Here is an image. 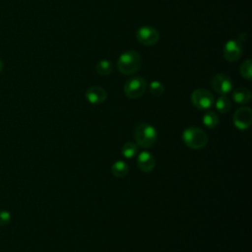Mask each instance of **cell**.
I'll return each mask as SVG.
<instances>
[{
  "mask_svg": "<svg viewBox=\"0 0 252 252\" xmlns=\"http://www.w3.org/2000/svg\"><path fill=\"white\" fill-rule=\"evenodd\" d=\"M11 220V214L7 211H0V226L6 225Z\"/></svg>",
  "mask_w": 252,
  "mask_h": 252,
  "instance_id": "20",
  "label": "cell"
},
{
  "mask_svg": "<svg viewBox=\"0 0 252 252\" xmlns=\"http://www.w3.org/2000/svg\"><path fill=\"white\" fill-rule=\"evenodd\" d=\"M239 72H240V75L246 79V80H250L251 77H252V61L250 59H247L245 60L240 68H239Z\"/></svg>",
  "mask_w": 252,
  "mask_h": 252,
  "instance_id": "18",
  "label": "cell"
},
{
  "mask_svg": "<svg viewBox=\"0 0 252 252\" xmlns=\"http://www.w3.org/2000/svg\"><path fill=\"white\" fill-rule=\"evenodd\" d=\"M147 89V82L142 77H132L124 85V94L127 97L135 99L142 96Z\"/></svg>",
  "mask_w": 252,
  "mask_h": 252,
  "instance_id": "4",
  "label": "cell"
},
{
  "mask_svg": "<svg viewBox=\"0 0 252 252\" xmlns=\"http://www.w3.org/2000/svg\"><path fill=\"white\" fill-rule=\"evenodd\" d=\"M230 100L225 96V94H220L216 101V108L220 113H225L230 109Z\"/></svg>",
  "mask_w": 252,
  "mask_h": 252,
  "instance_id": "16",
  "label": "cell"
},
{
  "mask_svg": "<svg viewBox=\"0 0 252 252\" xmlns=\"http://www.w3.org/2000/svg\"><path fill=\"white\" fill-rule=\"evenodd\" d=\"M136 37L141 44L145 46H152L158 41L159 34L155 28L151 26H143L137 30Z\"/></svg>",
  "mask_w": 252,
  "mask_h": 252,
  "instance_id": "6",
  "label": "cell"
},
{
  "mask_svg": "<svg viewBox=\"0 0 252 252\" xmlns=\"http://www.w3.org/2000/svg\"><path fill=\"white\" fill-rule=\"evenodd\" d=\"M121 154L126 158H132L138 154V146L133 142L125 143L121 148Z\"/></svg>",
  "mask_w": 252,
  "mask_h": 252,
  "instance_id": "15",
  "label": "cell"
},
{
  "mask_svg": "<svg viewBox=\"0 0 252 252\" xmlns=\"http://www.w3.org/2000/svg\"><path fill=\"white\" fill-rule=\"evenodd\" d=\"M232 98L236 103L245 104L250 101L251 93L247 88H243V87L237 88L232 94Z\"/></svg>",
  "mask_w": 252,
  "mask_h": 252,
  "instance_id": "12",
  "label": "cell"
},
{
  "mask_svg": "<svg viewBox=\"0 0 252 252\" xmlns=\"http://www.w3.org/2000/svg\"><path fill=\"white\" fill-rule=\"evenodd\" d=\"M137 165L143 172H151L156 166V159L149 152H142L138 156Z\"/></svg>",
  "mask_w": 252,
  "mask_h": 252,
  "instance_id": "11",
  "label": "cell"
},
{
  "mask_svg": "<svg viewBox=\"0 0 252 252\" xmlns=\"http://www.w3.org/2000/svg\"><path fill=\"white\" fill-rule=\"evenodd\" d=\"M142 64L140 54L135 50H128L120 54L117 59V69L123 75H132L136 73Z\"/></svg>",
  "mask_w": 252,
  "mask_h": 252,
  "instance_id": "2",
  "label": "cell"
},
{
  "mask_svg": "<svg viewBox=\"0 0 252 252\" xmlns=\"http://www.w3.org/2000/svg\"><path fill=\"white\" fill-rule=\"evenodd\" d=\"M129 172V165L124 160H116L111 166V173L115 177L122 178Z\"/></svg>",
  "mask_w": 252,
  "mask_h": 252,
  "instance_id": "13",
  "label": "cell"
},
{
  "mask_svg": "<svg viewBox=\"0 0 252 252\" xmlns=\"http://www.w3.org/2000/svg\"><path fill=\"white\" fill-rule=\"evenodd\" d=\"M242 45L239 40L230 39L225 42L223 46V57L228 62H234L238 60L242 54Z\"/></svg>",
  "mask_w": 252,
  "mask_h": 252,
  "instance_id": "9",
  "label": "cell"
},
{
  "mask_svg": "<svg viewBox=\"0 0 252 252\" xmlns=\"http://www.w3.org/2000/svg\"><path fill=\"white\" fill-rule=\"evenodd\" d=\"M203 123L208 128H215L219 123V116L213 111H208L203 116Z\"/></svg>",
  "mask_w": 252,
  "mask_h": 252,
  "instance_id": "17",
  "label": "cell"
},
{
  "mask_svg": "<svg viewBox=\"0 0 252 252\" xmlns=\"http://www.w3.org/2000/svg\"><path fill=\"white\" fill-rule=\"evenodd\" d=\"M134 137L137 146L147 149L156 144L158 140V133L153 125L146 122H140L134 128Z\"/></svg>",
  "mask_w": 252,
  "mask_h": 252,
  "instance_id": "1",
  "label": "cell"
},
{
  "mask_svg": "<svg viewBox=\"0 0 252 252\" xmlns=\"http://www.w3.org/2000/svg\"><path fill=\"white\" fill-rule=\"evenodd\" d=\"M184 144L194 150H199L207 145V134L198 127H188L182 133Z\"/></svg>",
  "mask_w": 252,
  "mask_h": 252,
  "instance_id": "3",
  "label": "cell"
},
{
  "mask_svg": "<svg viewBox=\"0 0 252 252\" xmlns=\"http://www.w3.org/2000/svg\"><path fill=\"white\" fill-rule=\"evenodd\" d=\"M211 86L216 93L220 94H226L232 89V81L228 76L219 73L212 78Z\"/></svg>",
  "mask_w": 252,
  "mask_h": 252,
  "instance_id": "7",
  "label": "cell"
},
{
  "mask_svg": "<svg viewBox=\"0 0 252 252\" xmlns=\"http://www.w3.org/2000/svg\"><path fill=\"white\" fill-rule=\"evenodd\" d=\"M95 71L100 76H107L113 71V63L110 60H99L95 65Z\"/></svg>",
  "mask_w": 252,
  "mask_h": 252,
  "instance_id": "14",
  "label": "cell"
},
{
  "mask_svg": "<svg viewBox=\"0 0 252 252\" xmlns=\"http://www.w3.org/2000/svg\"><path fill=\"white\" fill-rule=\"evenodd\" d=\"M252 122V111L247 106L239 107L233 115V124L239 130H246Z\"/></svg>",
  "mask_w": 252,
  "mask_h": 252,
  "instance_id": "8",
  "label": "cell"
},
{
  "mask_svg": "<svg viewBox=\"0 0 252 252\" xmlns=\"http://www.w3.org/2000/svg\"><path fill=\"white\" fill-rule=\"evenodd\" d=\"M191 101L198 109H208L214 104V95L206 89H196L191 94Z\"/></svg>",
  "mask_w": 252,
  "mask_h": 252,
  "instance_id": "5",
  "label": "cell"
},
{
  "mask_svg": "<svg viewBox=\"0 0 252 252\" xmlns=\"http://www.w3.org/2000/svg\"><path fill=\"white\" fill-rule=\"evenodd\" d=\"M2 70H3V62H2V60L0 59V73L2 72Z\"/></svg>",
  "mask_w": 252,
  "mask_h": 252,
  "instance_id": "21",
  "label": "cell"
},
{
  "mask_svg": "<svg viewBox=\"0 0 252 252\" xmlns=\"http://www.w3.org/2000/svg\"><path fill=\"white\" fill-rule=\"evenodd\" d=\"M150 93L155 96H160L164 92V86L159 81H153L150 84Z\"/></svg>",
  "mask_w": 252,
  "mask_h": 252,
  "instance_id": "19",
  "label": "cell"
},
{
  "mask_svg": "<svg viewBox=\"0 0 252 252\" xmlns=\"http://www.w3.org/2000/svg\"><path fill=\"white\" fill-rule=\"evenodd\" d=\"M107 94L105 90L98 86L90 87L86 92V98L92 104H100L105 101Z\"/></svg>",
  "mask_w": 252,
  "mask_h": 252,
  "instance_id": "10",
  "label": "cell"
}]
</instances>
